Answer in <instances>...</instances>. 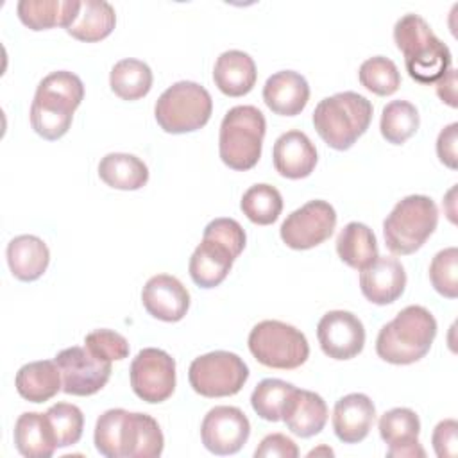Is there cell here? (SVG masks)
Here are the masks:
<instances>
[{
  "mask_svg": "<svg viewBox=\"0 0 458 458\" xmlns=\"http://www.w3.org/2000/svg\"><path fill=\"white\" fill-rule=\"evenodd\" d=\"M254 456L256 458H270V456L272 458L274 456L297 458L299 447L290 437H286L283 433H270L259 442V445L254 451Z\"/></svg>",
  "mask_w": 458,
  "mask_h": 458,
  "instance_id": "cell-42",
  "label": "cell"
},
{
  "mask_svg": "<svg viewBox=\"0 0 458 458\" xmlns=\"http://www.w3.org/2000/svg\"><path fill=\"white\" fill-rule=\"evenodd\" d=\"M61 370L63 392L70 395H93L111 377V361H102L86 347H68L54 358Z\"/></svg>",
  "mask_w": 458,
  "mask_h": 458,
  "instance_id": "cell-13",
  "label": "cell"
},
{
  "mask_svg": "<svg viewBox=\"0 0 458 458\" xmlns=\"http://www.w3.org/2000/svg\"><path fill=\"white\" fill-rule=\"evenodd\" d=\"M14 445L27 458H48L57 449V442L47 413L25 411L14 424Z\"/></svg>",
  "mask_w": 458,
  "mask_h": 458,
  "instance_id": "cell-27",
  "label": "cell"
},
{
  "mask_svg": "<svg viewBox=\"0 0 458 458\" xmlns=\"http://www.w3.org/2000/svg\"><path fill=\"white\" fill-rule=\"evenodd\" d=\"M152 70L140 59H120L109 73V86L122 100H138L152 88Z\"/></svg>",
  "mask_w": 458,
  "mask_h": 458,
  "instance_id": "cell-32",
  "label": "cell"
},
{
  "mask_svg": "<svg viewBox=\"0 0 458 458\" xmlns=\"http://www.w3.org/2000/svg\"><path fill=\"white\" fill-rule=\"evenodd\" d=\"M98 177L114 190H140L148 181L147 165L134 154L111 152L98 163Z\"/></svg>",
  "mask_w": 458,
  "mask_h": 458,
  "instance_id": "cell-30",
  "label": "cell"
},
{
  "mask_svg": "<svg viewBox=\"0 0 458 458\" xmlns=\"http://www.w3.org/2000/svg\"><path fill=\"white\" fill-rule=\"evenodd\" d=\"M372 120V104L356 91H342L322 98L313 111L318 136L335 150L351 148Z\"/></svg>",
  "mask_w": 458,
  "mask_h": 458,
  "instance_id": "cell-5",
  "label": "cell"
},
{
  "mask_svg": "<svg viewBox=\"0 0 458 458\" xmlns=\"http://www.w3.org/2000/svg\"><path fill=\"white\" fill-rule=\"evenodd\" d=\"M84 98L79 75L57 70L43 77L30 104V125L45 140H59L72 125L73 113Z\"/></svg>",
  "mask_w": 458,
  "mask_h": 458,
  "instance_id": "cell-2",
  "label": "cell"
},
{
  "mask_svg": "<svg viewBox=\"0 0 458 458\" xmlns=\"http://www.w3.org/2000/svg\"><path fill=\"white\" fill-rule=\"evenodd\" d=\"M320 453H324V454H327V456H333V451H331L329 447H318V449H313V451H310V453H308V456H317V454H320Z\"/></svg>",
  "mask_w": 458,
  "mask_h": 458,
  "instance_id": "cell-45",
  "label": "cell"
},
{
  "mask_svg": "<svg viewBox=\"0 0 458 458\" xmlns=\"http://www.w3.org/2000/svg\"><path fill=\"white\" fill-rule=\"evenodd\" d=\"M202 238H209V240L222 243L224 247H227L233 252L234 258H238L242 254V250L245 249V240H247L243 227L234 218H225V216L211 220L204 227Z\"/></svg>",
  "mask_w": 458,
  "mask_h": 458,
  "instance_id": "cell-40",
  "label": "cell"
},
{
  "mask_svg": "<svg viewBox=\"0 0 458 458\" xmlns=\"http://www.w3.org/2000/svg\"><path fill=\"white\" fill-rule=\"evenodd\" d=\"M394 41L404 55L408 75L420 84H435L451 68L449 47L419 14L408 13L395 21Z\"/></svg>",
  "mask_w": 458,
  "mask_h": 458,
  "instance_id": "cell-3",
  "label": "cell"
},
{
  "mask_svg": "<svg viewBox=\"0 0 458 458\" xmlns=\"http://www.w3.org/2000/svg\"><path fill=\"white\" fill-rule=\"evenodd\" d=\"M250 435L247 415L236 406L211 408L200 424V438L208 451L218 456L238 453Z\"/></svg>",
  "mask_w": 458,
  "mask_h": 458,
  "instance_id": "cell-14",
  "label": "cell"
},
{
  "mask_svg": "<svg viewBox=\"0 0 458 458\" xmlns=\"http://www.w3.org/2000/svg\"><path fill=\"white\" fill-rule=\"evenodd\" d=\"M335 225V208L326 200L315 199L292 211L281 224L279 234L286 247L295 250H308L326 242L333 234Z\"/></svg>",
  "mask_w": 458,
  "mask_h": 458,
  "instance_id": "cell-12",
  "label": "cell"
},
{
  "mask_svg": "<svg viewBox=\"0 0 458 458\" xmlns=\"http://www.w3.org/2000/svg\"><path fill=\"white\" fill-rule=\"evenodd\" d=\"M84 347L102 361H116L129 356V342L113 329H95L86 335Z\"/></svg>",
  "mask_w": 458,
  "mask_h": 458,
  "instance_id": "cell-39",
  "label": "cell"
},
{
  "mask_svg": "<svg viewBox=\"0 0 458 458\" xmlns=\"http://www.w3.org/2000/svg\"><path fill=\"white\" fill-rule=\"evenodd\" d=\"M317 338L326 356L333 360H351L363 351L365 327L354 313L333 310L318 320Z\"/></svg>",
  "mask_w": 458,
  "mask_h": 458,
  "instance_id": "cell-15",
  "label": "cell"
},
{
  "mask_svg": "<svg viewBox=\"0 0 458 458\" xmlns=\"http://www.w3.org/2000/svg\"><path fill=\"white\" fill-rule=\"evenodd\" d=\"M45 413L52 426L57 447H68L81 440L84 429V415L79 406L70 403H57Z\"/></svg>",
  "mask_w": 458,
  "mask_h": 458,
  "instance_id": "cell-37",
  "label": "cell"
},
{
  "mask_svg": "<svg viewBox=\"0 0 458 458\" xmlns=\"http://www.w3.org/2000/svg\"><path fill=\"white\" fill-rule=\"evenodd\" d=\"M131 388L145 403L166 401L175 390V360L163 349H141L129 369Z\"/></svg>",
  "mask_w": 458,
  "mask_h": 458,
  "instance_id": "cell-11",
  "label": "cell"
},
{
  "mask_svg": "<svg viewBox=\"0 0 458 458\" xmlns=\"http://www.w3.org/2000/svg\"><path fill=\"white\" fill-rule=\"evenodd\" d=\"M213 111L209 91L193 82L179 81L166 88L154 106L157 125L170 134L193 132L204 127Z\"/></svg>",
  "mask_w": 458,
  "mask_h": 458,
  "instance_id": "cell-8",
  "label": "cell"
},
{
  "mask_svg": "<svg viewBox=\"0 0 458 458\" xmlns=\"http://www.w3.org/2000/svg\"><path fill=\"white\" fill-rule=\"evenodd\" d=\"M406 288V272L397 258L377 256L360 272L363 297L377 306L395 302Z\"/></svg>",
  "mask_w": 458,
  "mask_h": 458,
  "instance_id": "cell-16",
  "label": "cell"
},
{
  "mask_svg": "<svg viewBox=\"0 0 458 458\" xmlns=\"http://www.w3.org/2000/svg\"><path fill=\"white\" fill-rule=\"evenodd\" d=\"M456 141H458V123L453 122L444 127L437 138V156L438 159L449 166L456 168Z\"/></svg>",
  "mask_w": 458,
  "mask_h": 458,
  "instance_id": "cell-43",
  "label": "cell"
},
{
  "mask_svg": "<svg viewBox=\"0 0 458 458\" xmlns=\"http://www.w3.org/2000/svg\"><path fill=\"white\" fill-rule=\"evenodd\" d=\"M116 25V14L106 0H82L79 13L68 25L66 32L86 43H95L107 38Z\"/></svg>",
  "mask_w": 458,
  "mask_h": 458,
  "instance_id": "cell-29",
  "label": "cell"
},
{
  "mask_svg": "<svg viewBox=\"0 0 458 458\" xmlns=\"http://www.w3.org/2000/svg\"><path fill=\"white\" fill-rule=\"evenodd\" d=\"M240 208L243 215L258 225L274 224L283 211V197L272 184H252L242 197Z\"/></svg>",
  "mask_w": 458,
  "mask_h": 458,
  "instance_id": "cell-34",
  "label": "cell"
},
{
  "mask_svg": "<svg viewBox=\"0 0 458 458\" xmlns=\"http://www.w3.org/2000/svg\"><path fill=\"white\" fill-rule=\"evenodd\" d=\"M376 419V406L369 395L354 392L340 397L333 408V429L340 442H361Z\"/></svg>",
  "mask_w": 458,
  "mask_h": 458,
  "instance_id": "cell-19",
  "label": "cell"
},
{
  "mask_svg": "<svg viewBox=\"0 0 458 458\" xmlns=\"http://www.w3.org/2000/svg\"><path fill=\"white\" fill-rule=\"evenodd\" d=\"M429 281L440 295L447 299H454L458 295V249L456 247H447L435 254L429 265Z\"/></svg>",
  "mask_w": 458,
  "mask_h": 458,
  "instance_id": "cell-38",
  "label": "cell"
},
{
  "mask_svg": "<svg viewBox=\"0 0 458 458\" xmlns=\"http://www.w3.org/2000/svg\"><path fill=\"white\" fill-rule=\"evenodd\" d=\"M188 379L191 388L204 397H229L243 388L249 367L234 352L213 351L190 363Z\"/></svg>",
  "mask_w": 458,
  "mask_h": 458,
  "instance_id": "cell-10",
  "label": "cell"
},
{
  "mask_svg": "<svg viewBox=\"0 0 458 458\" xmlns=\"http://www.w3.org/2000/svg\"><path fill=\"white\" fill-rule=\"evenodd\" d=\"M358 79L369 91L386 97L399 89L401 75L395 63L385 55H374L361 63L358 70Z\"/></svg>",
  "mask_w": 458,
  "mask_h": 458,
  "instance_id": "cell-36",
  "label": "cell"
},
{
  "mask_svg": "<svg viewBox=\"0 0 458 458\" xmlns=\"http://www.w3.org/2000/svg\"><path fill=\"white\" fill-rule=\"evenodd\" d=\"M79 7V0H20L16 13L21 23L30 30H47L52 27L68 29Z\"/></svg>",
  "mask_w": 458,
  "mask_h": 458,
  "instance_id": "cell-28",
  "label": "cell"
},
{
  "mask_svg": "<svg viewBox=\"0 0 458 458\" xmlns=\"http://www.w3.org/2000/svg\"><path fill=\"white\" fill-rule=\"evenodd\" d=\"M274 168L286 179L308 177L317 165V148L302 131L283 132L272 148Z\"/></svg>",
  "mask_w": 458,
  "mask_h": 458,
  "instance_id": "cell-20",
  "label": "cell"
},
{
  "mask_svg": "<svg viewBox=\"0 0 458 458\" xmlns=\"http://www.w3.org/2000/svg\"><path fill=\"white\" fill-rule=\"evenodd\" d=\"M437 224V204L426 195H408L394 206L383 222L385 243L394 254H411L426 243Z\"/></svg>",
  "mask_w": 458,
  "mask_h": 458,
  "instance_id": "cell-7",
  "label": "cell"
},
{
  "mask_svg": "<svg viewBox=\"0 0 458 458\" xmlns=\"http://www.w3.org/2000/svg\"><path fill=\"white\" fill-rule=\"evenodd\" d=\"M93 442L106 458H156L165 447L154 417L123 408H111L97 419Z\"/></svg>",
  "mask_w": 458,
  "mask_h": 458,
  "instance_id": "cell-1",
  "label": "cell"
},
{
  "mask_svg": "<svg viewBox=\"0 0 458 458\" xmlns=\"http://www.w3.org/2000/svg\"><path fill=\"white\" fill-rule=\"evenodd\" d=\"M437 336V320L419 304L406 306L386 322L376 338V352L392 365H410L424 358Z\"/></svg>",
  "mask_w": 458,
  "mask_h": 458,
  "instance_id": "cell-4",
  "label": "cell"
},
{
  "mask_svg": "<svg viewBox=\"0 0 458 458\" xmlns=\"http://www.w3.org/2000/svg\"><path fill=\"white\" fill-rule=\"evenodd\" d=\"M267 122L254 106L231 107L220 123L218 154L233 170H250L261 157Z\"/></svg>",
  "mask_w": 458,
  "mask_h": 458,
  "instance_id": "cell-6",
  "label": "cell"
},
{
  "mask_svg": "<svg viewBox=\"0 0 458 458\" xmlns=\"http://www.w3.org/2000/svg\"><path fill=\"white\" fill-rule=\"evenodd\" d=\"M141 302L148 315L163 322H179L190 308V293L186 286L174 276H152L143 290Z\"/></svg>",
  "mask_w": 458,
  "mask_h": 458,
  "instance_id": "cell-18",
  "label": "cell"
},
{
  "mask_svg": "<svg viewBox=\"0 0 458 458\" xmlns=\"http://www.w3.org/2000/svg\"><path fill=\"white\" fill-rule=\"evenodd\" d=\"M18 394L29 403H45L63 390L61 370L55 361L41 360L25 363L14 377Z\"/></svg>",
  "mask_w": 458,
  "mask_h": 458,
  "instance_id": "cell-26",
  "label": "cell"
},
{
  "mask_svg": "<svg viewBox=\"0 0 458 458\" xmlns=\"http://www.w3.org/2000/svg\"><path fill=\"white\" fill-rule=\"evenodd\" d=\"M263 100L272 113L281 116H295L310 100L308 81L304 75L293 70L276 72L263 86Z\"/></svg>",
  "mask_w": 458,
  "mask_h": 458,
  "instance_id": "cell-22",
  "label": "cell"
},
{
  "mask_svg": "<svg viewBox=\"0 0 458 458\" xmlns=\"http://www.w3.org/2000/svg\"><path fill=\"white\" fill-rule=\"evenodd\" d=\"M249 351L265 367L292 370L310 356V344L297 327L281 320H261L249 333Z\"/></svg>",
  "mask_w": 458,
  "mask_h": 458,
  "instance_id": "cell-9",
  "label": "cell"
},
{
  "mask_svg": "<svg viewBox=\"0 0 458 458\" xmlns=\"http://www.w3.org/2000/svg\"><path fill=\"white\" fill-rule=\"evenodd\" d=\"M256 63L242 50H225L216 57L213 68V81L216 88L227 97H243L256 84Z\"/></svg>",
  "mask_w": 458,
  "mask_h": 458,
  "instance_id": "cell-23",
  "label": "cell"
},
{
  "mask_svg": "<svg viewBox=\"0 0 458 458\" xmlns=\"http://www.w3.org/2000/svg\"><path fill=\"white\" fill-rule=\"evenodd\" d=\"M435 84L440 100L451 107H456V70L449 68L445 75H442Z\"/></svg>",
  "mask_w": 458,
  "mask_h": 458,
  "instance_id": "cell-44",
  "label": "cell"
},
{
  "mask_svg": "<svg viewBox=\"0 0 458 458\" xmlns=\"http://www.w3.org/2000/svg\"><path fill=\"white\" fill-rule=\"evenodd\" d=\"M281 420H284L293 435L301 438L313 437L320 433L327 422L326 401L311 390L293 388L284 403Z\"/></svg>",
  "mask_w": 458,
  "mask_h": 458,
  "instance_id": "cell-21",
  "label": "cell"
},
{
  "mask_svg": "<svg viewBox=\"0 0 458 458\" xmlns=\"http://www.w3.org/2000/svg\"><path fill=\"white\" fill-rule=\"evenodd\" d=\"M293 388L295 386L292 383H286V381L276 379V377L259 381L250 395L252 410L263 420H268V422L281 420L284 403Z\"/></svg>",
  "mask_w": 458,
  "mask_h": 458,
  "instance_id": "cell-35",
  "label": "cell"
},
{
  "mask_svg": "<svg viewBox=\"0 0 458 458\" xmlns=\"http://www.w3.org/2000/svg\"><path fill=\"white\" fill-rule=\"evenodd\" d=\"M336 252L345 265L361 270L377 258L376 234L361 222H349L336 238Z\"/></svg>",
  "mask_w": 458,
  "mask_h": 458,
  "instance_id": "cell-31",
  "label": "cell"
},
{
  "mask_svg": "<svg viewBox=\"0 0 458 458\" xmlns=\"http://www.w3.org/2000/svg\"><path fill=\"white\" fill-rule=\"evenodd\" d=\"M458 422L454 419L440 420L431 435V444L438 458H454L458 453Z\"/></svg>",
  "mask_w": 458,
  "mask_h": 458,
  "instance_id": "cell-41",
  "label": "cell"
},
{
  "mask_svg": "<svg viewBox=\"0 0 458 458\" xmlns=\"http://www.w3.org/2000/svg\"><path fill=\"white\" fill-rule=\"evenodd\" d=\"M234 259L227 247L215 240L202 238L190 258V277L200 288H215L227 277Z\"/></svg>",
  "mask_w": 458,
  "mask_h": 458,
  "instance_id": "cell-24",
  "label": "cell"
},
{
  "mask_svg": "<svg viewBox=\"0 0 458 458\" xmlns=\"http://www.w3.org/2000/svg\"><path fill=\"white\" fill-rule=\"evenodd\" d=\"M420 420L410 408H392L379 419V437L388 445L390 458H424L426 451L419 444Z\"/></svg>",
  "mask_w": 458,
  "mask_h": 458,
  "instance_id": "cell-17",
  "label": "cell"
},
{
  "mask_svg": "<svg viewBox=\"0 0 458 458\" xmlns=\"http://www.w3.org/2000/svg\"><path fill=\"white\" fill-rule=\"evenodd\" d=\"M420 123L417 107L408 100H392L381 111V136L392 145H403L410 140Z\"/></svg>",
  "mask_w": 458,
  "mask_h": 458,
  "instance_id": "cell-33",
  "label": "cell"
},
{
  "mask_svg": "<svg viewBox=\"0 0 458 458\" xmlns=\"http://www.w3.org/2000/svg\"><path fill=\"white\" fill-rule=\"evenodd\" d=\"M5 256L11 274L25 283L39 279L50 263L47 243L34 234L14 236L7 243Z\"/></svg>",
  "mask_w": 458,
  "mask_h": 458,
  "instance_id": "cell-25",
  "label": "cell"
}]
</instances>
